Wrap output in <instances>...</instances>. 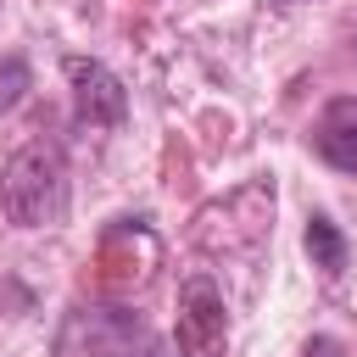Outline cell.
Listing matches in <instances>:
<instances>
[{"label": "cell", "instance_id": "6da1fadb", "mask_svg": "<svg viewBox=\"0 0 357 357\" xmlns=\"http://www.w3.org/2000/svg\"><path fill=\"white\" fill-rule=\"evenodd\" d=\"M0 206L17 229H50L67 212V156L50 139L22 145L0 173Z\"/></svg>", "mask_w": 357, "mask_h": 357}, {"label": "cell", "instance_id": "3957f363", "mask_svg": "<svg viewBox=\"0 0 357 357\" xmlns=\"http://www.w3.org/2000/svg\"><path fill=\"white\" fill-rule=\"evenodd\" d=\"M67 84H73L78 123H89V128H112V123H123V112H128V89H123L117 73H106L100 61L73 56V61H67Z\"/></svg>", "mask_w": 357, "mask_h": 357}, {"label": "cell", "instance_id": "7a4b0ae2", "mask_svg": "<svg viewBox=\"0 0 357 357\" xmlns=\"http://www.w3.org/2000/svg\"><path fill=\"white\" fill-rule=\"evenodd\" d=\"M223 340H229L223 296L206 273H190L184 290H178V346L195 351V357H212V351H223Z\"/></svg>", "mask_w": 357, "mask_h": 357}, {"label": "cell", "instance_id": "5b68a950", "mask_svg": "<svg viewBox=\"0 0 357 357\" xmlns=\"http://www.w3.org/2000/svg\"><path fill=\"white\" fill-rule=\"evenodd\" d=\"M307 257H312V268H324L329 279L346 268V234L329 223V218H312L307 223Z\"/></svg>", "mask_w": 357, "mask_h": 357}, {"label": "cell", "instance_id": "52a82bcc", "mask_svg": "<svg viewBox=\"0 0 357 357\" xmlns=\"http://www.w3.org/2000/svg\"><path fill=\"white\" fill-rule=\"evenodd\" d=\"M301 357H340V340H329V335H312V340L301 346Z\"/></svg>", "mask_w": 357, "mask_h": 357}, {"label": "cell", "instance_id": "8992f818", "mask_svg": "<svg viewBox=\"0 0 357 357\" xmlns=\"http://www.w3.org/2000/svg\"><path fill=\"white\" fill-rule=\"evenodd\" d=\"M28 84H33L28 61H22V56H6V61H0V117H6L22 95H28Z\"/></svg>", "mask_w": 357, "mask_h": 357}, {"label": "cell", "instance_id": "277c9868", "mask_svg": "<svg viewBox=\"0 0 357 357\" xmlns=\"http://www.w3.org/2000/svg\"><path fill=\"white\" fill-rule=\"evenodd\" d=\"M312 145H318V156H324L329 167L357 173V100H351V95H340V100L324 106V117H318V128H312Z\"/></svg>", "mask_w": 357, "mask_h": 357}]
</instances>
